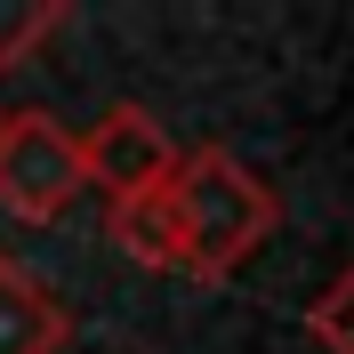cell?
Segmentation results:
<instances>
[{"label": "cell", "instance_id": "1", "mask_svg": "<svg viewBox=\"0 0 354 354\" xmlns=\"http://www.w3.org/2000/svg\"><path fill=\"white\" fill-rule=\"evenodd\" d=\"M169 209H177V234H185V274H194V282H225V274L274 234V218H282L274 185H266L242 153H225V145H185V153H177Z\"/></svg>", "mask_w": 354, "mask_h": 354}, {"label": "cell", "instance_id": "2", "mask_svg": "<svg viewBox=\"0 0 354 354\" xmlns=\"http://www.w3.org/2000/svg\"><path fill=\"white\" fill-rule=\"evenodd\" d=\"M81 145L57 113H0V209L17 225H48L81 201Z\"/></svg>", "mask_w": 354, "mask_h": 354}, {"label": "cell", "instance_id": "3", "mask_svg": "<svg viewBox=\"0 0 354 354\" xmlns=\"http://www.w3.org/2000/svg\"><path fill=\"white\" fill-rule=\"evenodd\" d=\"M73 145H81V177L97 185V194H113V201L169 185L177 153H185V145H177V137L161 129L145 105H105L81 137H73Z\"/></svg>", "mask_w": 354, "mask_h": 354}, {"label": "cell", "instance_id": "4", "mask_svg": "<svg viewBox=\"0 0 354 354\" xmlns=\"http://www.w3.org/2000/svg\"><path fill=\"white\" fill-rule=\"evenodd\" d=\"M105 234H113V250H121L137 274H185V234H177L169 185L113 201V209H105Z\"/></svg>", "mask_w": 354, "mask_h": 354}, {"label": "cell", "instance_id": "5", "mask_svg": "<svg viewBox=\"0 0 354 354\" xmlns=\"http://www.w3.org/2000/svg\"><path fill=\"white\" fill-rule=\"evenodd\" d=\"M57 346H65V306L17 258H0V354H57Z\"/></svg>", "mask_w": 354, "mask_h": 354}, {"label": "cell", "instance_id": "6", "mask_svg": "<svg viewBox=\"0 0 354 354\" xmlns=\"http://www.w3.org/2000/svg\"><path fill=\"white\" fill-rule=\"evenodd\" d=\"M306 330H314V346H322V354H354V266L306 306Z\"/></svg>", "mask_w": 354, "mask_h": 354}, {"label": "cell", "instance_id": "7", "mask_svg": "<svg viewBox=\"0 0 354 354\" xmlns=\"http://www.w3.org/2000/svg\"><path fill=\"white\" fill-rule=\"evenodd\" d=\"M57 24H65V8H57V0H32V8H0V73H8V65H24V57H32V48L57 32Z\"/></svg>", "mask_w": 354, "mask_h": 354}]
</instances>
